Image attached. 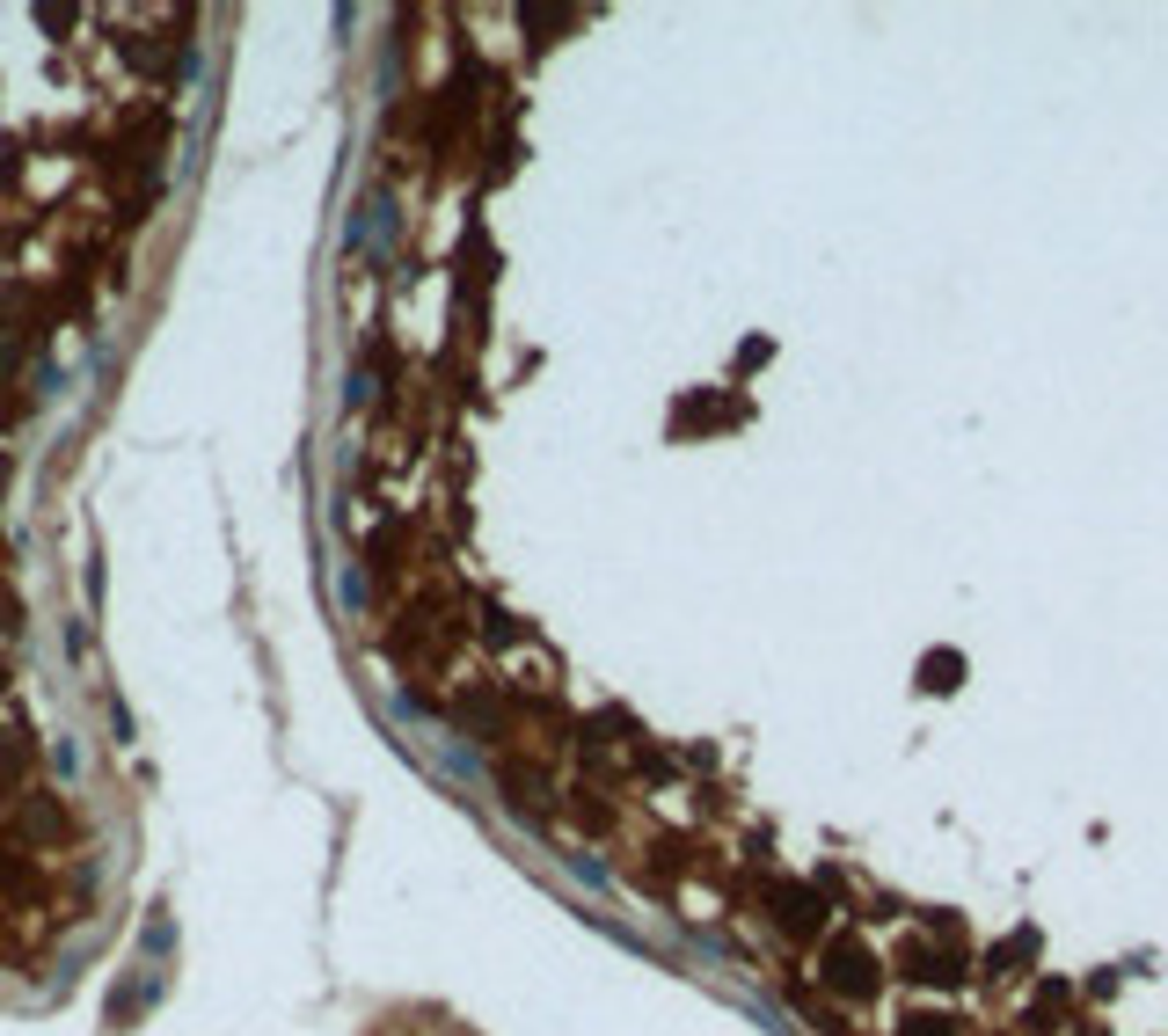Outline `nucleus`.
Returning a JSON list of instances; mask_svg holds the SVG:
<instances>
[{
	"label": "nucleus",
	"mask_w": 1168,
	"mask_h": 1036,
	"mask_svg": "<svg viewBox=\"0 0 1168 1036\" xmlns=\"http://www.w3.org/2000/svg\"><path fill=\"white\" fill-rule=\"evenodd\" d=\"M825 985H833L840 1000H869L876 993V964L862 941H833V956H825Z\"/></svg>",
	"instance_id": "f257e3e1"
}]
</instances>
